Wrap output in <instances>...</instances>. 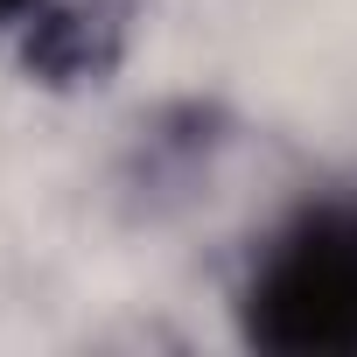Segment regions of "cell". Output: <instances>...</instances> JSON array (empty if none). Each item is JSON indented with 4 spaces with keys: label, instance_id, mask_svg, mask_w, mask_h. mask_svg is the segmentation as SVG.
Here are the masks:
<instances>
[{
    "label": "cell",
    "instance_id": "2",
    "mask_svg": "<svg viewBox=\"0 0 357 357\" xmlns=\"http://www.w3.org/2000/svg\"><path fill=\"white\" fill-rule=\"evenodd\" d=\"M50 8V0H0V29H15V22H36Z\"/></svg>",
    "mask_w": 357,
    "mask_h": 357
},
{
    "label": "cell",
    "instance_id": "1",
    "mask_svg": "<svg viewBox=\"0 0 357 357\" xmlns=\"http://www.w3.org/2000/svg\"><path fill=\"white\" fill-rule=\"evenodd\" d=\"M238 336L273 357H357V190L301 197L245 266Z\"/></svg>",
    "mask_w": 357,
    "mask_h": 357
}]
</instances>
